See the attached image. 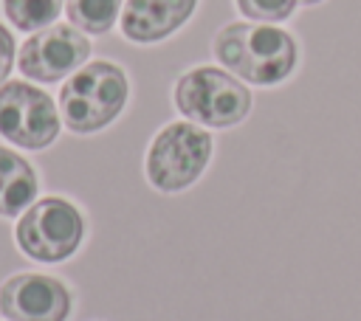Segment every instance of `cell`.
<instances>
[{
	"instance_id": "6da1fadb",
	"label": "cell",
	"mask_w": 361,
	"mask_h": 321,
	"mask_svg": "<svg viewBox=\"0 0 361 321\" xmlns=\"http://www.w3.org/2000/svg\"><path fill=\"white\" fill-rule=\"evenodd\" d=\"M212 54L220 68L257 87L282 84L299 62V45L290 31L254 20L226 23L212 39Z\"/></svg>"
},
{
	"instance_id": "7a4b0ae2",
	"label": "cell",
	"mask_w": 361,
	"mask_h": 321,
	"mask_svg": "<svg viewBox=\"0 0 361 321\" xmlns=\"http://www.w3.org/2000/svg\"><path fill=\"white\" fill-rule=\"evenodd\" d=\"M130 101V79L121 65L93 59L71 73L56 96L62 124L76 135H90L110 127Z\"/></svg>"
},
{
	"instance_id": "3957f363",
	"label": "cell",
	"mask_w": 361,
	"mask_h": 321,
	"mask_svg": "<svg viewBox=\"0 0 361 321\" xmlns=\"http://www.w3.org/2000/svg\"><path fill=\"white\" fill-rule=\"evenodd\" d=\"M175 110L206 130H228L248 118L254 96L243 79L217 65H197L183 70L172 87Z\"/></svg>"
},
{
	"instance_id": "277c9868",
	"label": "cell",
	"mask_w": 361,
	"mask_h": 321,
	"mask_svg": "<svg viewBox=\"0 0 361 321\" xmlns=\"http://www.w3.org/2000/svg\"><path fill=\"white\" fill-rule=\"evenodd\" d=\"M214 152V138L206 127L192 121L164 124L147 149L144 175L152 189L164 194L186 191L200 180Z\"/></svg>"
},
{
	"instance_id": "5b68a950",
	"label": "cell",
	"mask_w": 361,
	"mask_h": 321,
	"mask_svg": "<svg viewBox=\"0 0 361 321\" xmlns=\"http://www.w3.org/2000/svg\"><path fill=\"white\" fill-rule=\"evenodd\" d=\"M87 237V220L76 203L59 194L34 200L14 225L17 248L42 265L71 259Z\"/></svg>"
},
{
	"instance_id": "8992f818",
	"label": "cell",
	"mask_w": 361,
	"mask_h": 321,
	"mask_svg": "<svg viewBox=\"0 0 361 321\" xmlns=\"http://www.w3.org/2000/svg\"><path fill=\"white\" fill-rule=\"evenodd\" d=\"M59 104L42 87L8 79L0 84V138L20 149H48L62 130Z\"/></svg>"
},
{
	"instance_id": "52a82bcc",
	"label": "cell",
	"mask_w": 361,
	"mask_h": 321,
	"mask_svg": "<svg viewBox=\"0 0 361 321\" xmlns=\"http://www.w3.org/2000/svg\"><path fill=\"white\" fill-rule=\"evenodd\" d=\"M90 39L71 23H54L34 31L17 51V68L25 79L39 84L65 82L90 59Z\"/></svg>"
},
{
	"instance_id": "ba28073f",
	"label": "cell",
	"mask_w": 361,
	"mask_h": 321,
	"mask_svg": "<svg viewBox=\"0 0 361 321\" xmlns=\"http://www.w3.org/2000/svg\"><path fill=\"white\" fill-rule=\"evenodd\" d=\"M71 310V287L51 273L23 270L0 284V315L6 321H68Z\"/></svg>"
},
{
	"instance_id": "9c48e42d",
	"label": "cell",
	"mask_w": 361,
	"mask_h": 321,
	"mask_svg": "<svg viewBox=\"0 0 361 321\" xmlns=\"http://www.w3.org/2000/svg\"><path fill=\"white\" fill-rule=\"evenodd\" d=\"M200 0H124L121 37L135 45H155L172 37L197 8Z\"/></svg>"
},
{
	"instance_id": "30bf717a",
	"label": "cell",
	"mask_w": 361,
	"mask_h": 321,
	"mask_svg": "<svg viewBox=\"0 0 361 321\" xmlns=\"http://www.w3.org/2000/svg\"><path fill=\"white\" fill-rule=\"evenodd\" d=\"M39 191L37 169L11 146L0 144V217H20Z\"/></svg>"
},
{
	"instance_id": "8fae6325",
	"label": "cell",
	"mask_w": 361,
	"mask_h": 321,
	"mask_svg": "<svg viewBox=\"0 0 361 321\" xmlns=\"http://www.w3.org/2000/svg\"><path fill=\"white\" fill-rule=\"evenodd\" d=\"M124 0H65L68 23L85 34H107L121 17Z\"/></svg>"
},
{
	"instance_id": "7c38bea8",
	"label": "cell",
	"mask_w": 361,
	"mask_h": 321,
	"mask_svg": "<svg viewBox=\"0 0 361 321\" xmlns=\"http://www.w3.org/2000/svg\"><path fill=\"white\" fill-rule=\"evenodd\" d=\"M11 28L34 34L45 25H54L65 8V0H0Z\"/></svg>"
},
{
	"instance_id": "4fadbf2b",
	"label": "cell",
	"mask_w": 361,
	"mask_h": 321,
	"mask_svg": "<svg viewBox=\"0 0 361 321\" xmlns=\"http://www.w3.org/2000/svg\"><path fill=\"white\" fill-rule=\"evenodd\" d=\"M234 6L254 23H285L293 17L299 0H234Z\"/></svg>"
},
{
	"instance_id": "5bb4252c",
	"label": "cell",
	"mask_w": 361,
	"mask_h": 321,
	"mask_svg": "<svg viewBox=\"0 0 361 321\" xmlns=\"http://www.w3.org/2000/svg\"><path fill=\"white\" fill-rule=\"evenodd\" d=\"M14 62H17V42H14L11 31L0 23V84L8 82Z\"/></svg>"
},
{
	"instance_id": "9a60e30c",
	"label": "cell",
	"mask_w": 361,
	"mask_h": 321,
	"mask_svg": "<svg viewBox=\"0 0 361 321\" xmlns=\"http://www.w3.org/2000/svg\"><path fill=\"white\" fill-rule=\"evenodd\" d=\"M316 3H322V0H299V6H316Z\"/></svg>"
}]
</instances>
